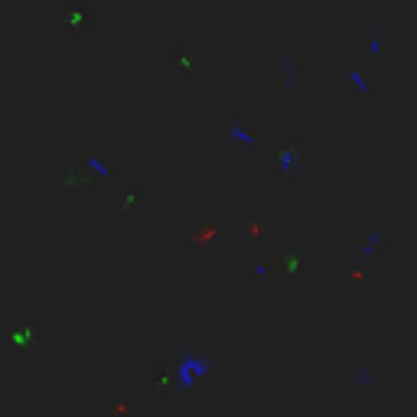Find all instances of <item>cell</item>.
<instances>
[{"label": "cell", "instance_id": "2", "mask_svg": "<svg viewBox=\"0 0 417 417\" xmlns=\"http://www.w3.org/2000/svg\"><path fill=\"white\" fill-rule=\"evenodd\" d=\"M229 140H231V144L248 147V150H251V147H258V134L248 128V124H238V121H235V124L229 128Z\"/></svg>", "mask_w": 417, "mask_h": 417}, {"label": "cell", "instance_id": "1", "mask_svg": "<svg viewBox=\"0 0 417 417\" xmlns=\"http://www.w3.org/2000/svg\"><path fill=\"white\" fill-rule=\"evenodd\" d=\"M209 368H212V362L205 356H199V352H183V358H179V365H176V385L179 388H193L199 378L209 375Z\"/></svg>", "mask_w": 417, "mask_h": 417}, {"label": "cell", "instance_id": "4", "mask_svg": "<svg viewBox=\"0 0 417 417\" xmlns=\"http://www.w3.org/2000/svg\"><path fill=\"white\" fill-rule=\"evenodd\" d=\"M294 160H297V154H294V150H281V170H287Z\"/></svg>", "mask_w": 417, "mask_h": 417}, {"label": "cell", "instance_id": "3", "mask_svg": "<svg viewBox=\"0 0 417 417\" xmlns=\"http://www.w3.org/2000/svg\"><path fill=\"white\" fill-rule=\"evenodd\" d=\"M349 75H352V85H356L358 92H368V82H362V68H352Z\"/></svg>", "mask_w": 417, "mask_h": 417}]
</instances>
